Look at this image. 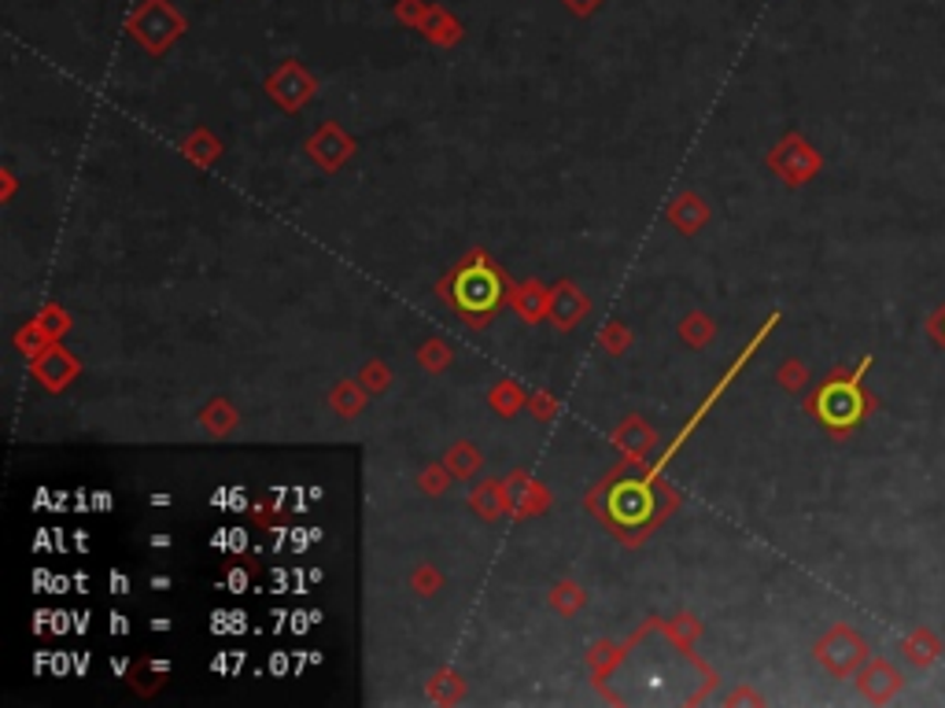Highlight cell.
Here are the masks:
<instances>
[{
  "instance_id": "6da1fadb",
  "label": "cell",
  "mask_w": 945,
  "mask_h": 708,
  "mask_svg": "<svg viewBox=\"0 0 945 708\" xmlns=\"http://www.w3.org/2000/svg\"><path fill=\"white\" fill-rule=\"evenodd\" d=\"M872 369V354L861 362V369L850 376H831L820 384V392L812 395V414L831 436H850L872 409V398L864 392V373Z\"/></svg>"
},
{
  "instance_id": "7a4b0ae2",
  "label": "cell",
  "mask_w": 945,
  "mask_h": 708,
  "mask_svg": "<svg viewBox=\"0 0 945 708\" xmlns=\"http://www.w3.org/2000/svg\"><path fill=\"white\" fill-rule=\"evenodd\" d=\"M447 295L450 303L458 306L461 317L469 321H485L491 310H496L502 303V284H499V273L491 270L488 262H469L461 266V270L450 277L447 284Z\"/></svg>"
},
{
  "instance_id": "3957f363",
  "label": "cell",
  "mask_w": 945,
  "mask_h": 708,
  "mask_svg": "<svg viewBox=\"0 0 945 708\" xmlns=\"http://www.w3.org/2000/svg\"><path fill=\"white\" fill-rule=\"evenodd\" d=\"M181 27H185L181 15H174L167 0H145V8H141L134 15L137 38L145 41L148 49H156V52L174 38V33H181Z\"/></svg>"
},
{
  "instance_id": "277c9868",
  "label": "cell",
  "mask_w": 945,
  "mask_h": 708,
  "mask_svg": "<svg viewBox=\"0 0 945 708\" xmlns=\"http://www.w3.org/2000/svg\"><path fill=\"white\" fill-rule=\"evenodd\" d=\"M610 509H613V517H617L621 524H640V520L651 517V494H646L643 487H635V483L617 487V491H613Z\"/></svg>"
},
{
  "instance_id": "5b68a950",
  "label": "cell",
  "mask_w": 945,
  "mask_h": 708,
  "mask_svg": "<svg viewBox=\"0 0 945 708\" xmlns=\"http://www.w3.org/2000/svg\"><path fill=\"white\" fill-rule=\"evenodd\" d=\"M927 329H931V336H934V340H938V343H942V347H945V306L938 310V314H934V317H931V325H927Z\"/></svg>"
},
{
  "instance_id": "8992f818",
  "label": "cell",
  "mask_w": 945,
  "mask_h": 708,
  "mask_svg": "<svg viewBox=\"0 0 945 708\" xmlns=\"http://www.w3.org/2000/svg\"><path fill=\"white\" fill-rule=\"evenodd\" d=\"M569 4H573L577 11H591V8L599 4V0H569Z\"/></svg>"
}]
</instances>
